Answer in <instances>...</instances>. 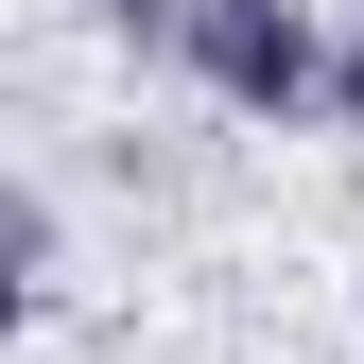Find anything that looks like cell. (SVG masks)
<instances>
[{"label":"cell","instance_id":"6da1fadb","mask_svg":"<svg viewBox=\"0 0 364 364\" xmlns=\"http://www.w3.org/2000/svg\"><path fill=\"white\" fill-rule=\"evenodd\" d=\"M173 53H191L243 122H295L312 87H330V53H312V18H295V0H173Z\"/></svg>","mask_w":364,"mask_h":364},{"label":"cell","instance_id":"7a4b0ae2","mask_svg":"<svg viewBox=\"0 0 364 364\" xmlns=\"http://www.w3.org/2000/svg\"><path fill=\"white\" fill-rule=\"evenodd\" d=\"M330 105H347V139H364V53H347V70H330Z\"/></svg>","mask_w":364,"mask_h":364}]
</instances>
